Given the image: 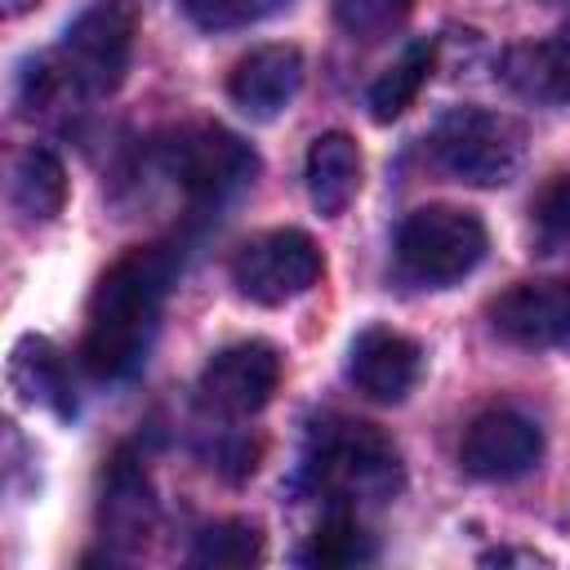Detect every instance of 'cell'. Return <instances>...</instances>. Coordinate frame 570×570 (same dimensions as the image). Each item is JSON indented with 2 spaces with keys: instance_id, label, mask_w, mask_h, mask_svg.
<instances>
[{
  "instance_id": "cell-1",
  "label": "cell",
  "mask_w": 570,
  "mask_h": 570,
  "mask_svg": "<svg viewBox=\"0 0 570 570\" xmlns=\"http://www.w3.org/2000/svg\"><path fill=\"white\" fill-rule=\"evenodd\" d=\"M174 272H178V254L169 245L125 249L102 272V281L94 285V298L85 312V338H80V361L94 379H125L147 361Z\"/></svg>"
},
{
  "instance_id": "cell-2",
  "label": "cell",
  "mask_w": 570,
  "mask_h": 570,
  "mask_svg": "<svg viewBox=\"0 0 570 570\" xmlns=\"http://www.w3.org/2000/svg\"><path fill=\"white\" fill-rule=\"evenodd\" d=\"M303 485L330 508L383 503L401 490V454L387 432L365 419L325 414L307 428L303 445Z\"/></svg>"
},
{
  "instance_id": "cell-3",
  "label": "cell",
  "mask_w": 570,
  "mask_h": 570,
  "mask_svg": "<svg viewBox=\"0 0 570 570\" xmlns=\"http://www.w3.org/2000/svg\"><path fill=\"white\" fill-rule=\"evenodd\" d=\"M530 151L525 125L508 111L490 107H450L432 134H428V156L432 165L468 187H503L521 174Z\"/></svg>"
},
{
  "instance_id": "cell-4",
  "label": "cell",
  "mask_w": 570,
  "mask_h": 570,
  "mask_svg": "<svg viewBox=\"0 0 570 570\" xmlns=\"http://www.w3.org/2000/svg\"><path fill=\"white\" fill-rule=\"evenodd\" d=\"M156 160H160L165 178H174V187L196 209H223L258 174L254 147L240 134L209 125V120H191V125L169 129L156 142Z\"/></svg>"
},
{
  "instance_id": "cell-5",
  "label": "cell",
  "mask_w": 570,
  "mask_h": 570,
  "mask_svg": "<svg viewBox=\"0 0 570 570\" xmlns=\"http://www.w3.org/2000/svg\"><path fill=\"white\" fill-rule=\"evenodd\" d=\"M485 223L472 209L459 205H419L414 214H405V223L396 227V272L410 285H454L463 281L481 258H485Z\"/></svg>"
},
{
  "instance_id": "cell-6",
  "label": "cell",
  "mask_w": 570,
  "mask_h": 570,
  "mask_svg": "<svg viewBox=\"0 0 570 570\" xmlns=\"http://www.w3.org/2000/svg\"><path fill=\"white\" fill-rule=\"evenodd\" d=\"M134 40H138V9L129 0H94L67 22L53 62L76 94L107 98L120 89L129 71Z\"/></svg>"
},
{
  "instance_id": "cell-7",
  "label": "cell",
  "mask_w": 570,
  "mask_h": 570,
  "mask_svg": "<svg viewBox=\"0 0 570 570\" xmlns=\"http://www.w3.org/2000/svg\"><path fill=\"white\" fill-rule=\"evenodd\" d=\"M325 272V258L316 240L298 227H276L263 236H249L232 254V281L249 303L281 307L298 294H307Z\"/></svg>"
},
{
  "instance_id": "cell-8",
  "label": "cell",
  "mask_w": 570,
  "mask_h": 570,
  "mask_svg": "<svg viewBox=\"0 0 570 570\" xmlns=\"http://www.w3.org/2000/svg\"><path fill=\"white\" fill-rule=\"evenodd\" d=\"M281 387V356L272 343L263 338H245L232 343L223 352H214L200 370V405L227 419H249L258 414Z\"/></svg>"
},
{
  "instance_id": "cell-9",
  "label": "cell",
  "mask_w": 570,
  "mask_h": 570,
  "mask_svg": "<svg viewBox=\"0 0 570 570\" xmlns=\"http://www.w3.org/2000/svg\"><path fill=\"white\" fill-rule=\"evenodd\" d=\"M499 338L525 352H570V281H517L490 303Z\"/></svg>"
},
{
  "instance_id": "cell-10",
  "label": "cell",
  "mask_w": 570,
  "mask_h": 570,
  "mask_svg": "<svg viewBox=\"0 0 570 570\" xmlns=\"http://www.w3.org/2000/svg\"><path fill=\"white\" fill-rule=\"evenodd\" d=\"M543 459V432L534 419L517 410H485L468 423L459 441V463L463 472L481 481H517Z\"/></svg>"
},
{
  "instance_id": "cell-11",
  "label": "cell",
  "mask_w": 570,
  "mask_h": 570,
  "mask_svg": "<svg viewBox=\"0 0 570 570\" xmlns=\"http://www.w3.org/2000/svg\"><path fill=\"white\" fill-rule=\"evenodd\" d=\"M419 374H423V347L410 334L387 330V325H370V330H361L352 338L347 379L370 401H383V405L405 401L414 392Z\"/></svg>"
},
{
  "instance_id": "cell-12",
  "label": "cell",
  "mask_w": 570,
  "mask_h": 570,
  "mask_svg": "<svg viewBox=\"0 0 570 570\" xmlns=\"http://www.w3.org/2000/svg\"><path fill=\"white\" fill-rule=\"evenodd\" d=\"M98 525H102V539L120 548H142L147 534L156 530V490H151L142 459L129 450H116L102 472Z\"/></svg>"
},
{
  "instance_id": "cell-13",
  "label": "cell",
  "mask_w": 570,
  "mask_h": 570,
  "mask_svg": "<svg viewBox=\"0 0 570 570\" xmlns=\"http://www.w3.org/2000/svg\"><path fill=\"white\" fill-rule=\"evenodd\" d=\"M298 85H303V53L294 45H258L232 67L227 98L249 120H272L294 102Z\"/></svg>"
},
{
  "instance_id": "cell-14",
  "label": "cell",
  "mask_w": 570,
  "mask_h": 570,
  "mask_svg": "<svg viewBox=\"0 0 570 570\" xmlns=\"http://www.w3.org/2000/svg\"><path fill=\"white\" fill-rule=\"evenodd\" d=\"M499 80L539 107H561L570 102V27L552 40H525L512 45L499 62Z\"/></svg>"
},
{
  "instance_id": "cell-15",
  "label": "cell",
  "mask_w": 570,
  "mask_h": 570,
  "mask_svg": "<svg viewBox=\"0 0 570 570\" xmlns=\"http://www.w3.org/2000/svg\"><path fill=\"white\" fill-rule=\"evenodd\" d=\"M303 178H307L312 209H316L321 218H338V214L352 205L356 187H361V151H356V142H352L343 129L321 134V138L307 147V169H303Z\"/></svg>"
},
{
  "instance_id": "cell-16",
  "label": "cell",
  "mask_w": 570,
  "mask_h": 570,
  "mask_svg": "<svg viewBox=\"0 0 570 570\" xmlns=\"http://www.w3.org/2000/svg\"><path fill=\"white\" fill-rule=\"evenodd\" d=\"M9 383L31 401V405H49L53 414H71L76 410V396H71V374L62 365V352L49 343V338H22L13 347V361H9Z\"/></svg>"
},
{
  "instance_id": "cell-17",
  "label": "cell",
  "mask_w": 570,
  "mask_h": 570,
  "mask_svg": "<svg viewBox=\"0 0 570 570\" xmlns=\"http://www.w3.org/2000/svg\"><path fill=\"white\" fill-rule=\"evenodd\" d=\"M9 196H13V209H18L27 223H49V218H58L62 205H67V169H62V160H58L49 147H27V151H18L13 174H9Z\"/></svg>"
},
{
  "instance_id": "cell-18",
  "label": "cell",
  "mask_w": 570,
  "mask_h": 570,
  "mask_svg": "<svg viewBox=\"0 0 570 570\" xmlns=\"http://www.w3.org/2000/svg\"><path fill=\"white\" fill-rule=\"evenodd\" d=\"M432 62H436V45H432V40H414V45H405V49H401V58H396V62H387V67H383V76L370 85V94H365L370 116H374L379 125H387V120L405 116V111L414 107L419 89L428 85Z\"/></svg>"
},
{
  "instance_id": "cell-19",
  "label": "cell",
  "mask_w": 570,
  "mask_h": 570,
  "mask_svg": "<svg viewBox=\"0 0 570 570\" xmlns=\"http://www.w3.org/2000/svg\"><path fill=\"white\" fill-rule=\"evenodd\" d=\"M298 561L321 566V570L361 566V561H374V539L365 534V525L356 521L352 508H330L321 517V525L307 534V548L298 552Z\"/></svg>"
},
{
  "instance_id": "cell-20",
  "label": "cell",
  "mask_w": 570,
  "mask_h": 570,
  "mask_svg": "<svg viewBox=\"0 0 570 570\" xmlns=\"http://www.w3.org/2000/svg\"><path fill=\"white\" fill-rule=\"evenodd\" d=\"M254 561H263V525L249 517H223L205 525L191 543V566L205 570H240Z\"/></svg>"
},
{
  "instance_id": "cell-21",
  "label": "cell",
  "mask_w": 570,
  "mask_h": 570,
  "mask_svg": "<svg viewBox=\"0 0 570 570\" xmlns=\"http://www.w3.org/2000/svg\"><path fill=\"white\" fill-rule=\"evenodd\" d=\"M530 227L543 254H557L570 245V174H557L539 187V196L530 200Z\"/></svg>"
},
{
  "instance_id": "cell-22",
  "label": "cell",
  "mask_w": 570,
  "mask_h": 570,
  "mask_svg": "<svg viewBox=\"0 0 570 570\" xmlns=\"http://www.w3.org/2000/svg\"><path fill=\"white\" fill-rule=\"evenodd\" d=\"M410 4L414 0H334V18H338V27L347 36L379 40L410 13Z\"/></svg>"
},
{
  "instance_id": "cell-23",
  "label": "cell",
  "mask_w": 570,
  "mask_h": 570,
  "mask_svg": "<svg viewBox=\"0 0 570 570\" xmlns=\"http://www.w3.org/2000/svg\"><path fill=\"white\" fill-rule=\"evenodd\" d=\"M281 4H289V0H183L187 18H191L200 31H236V27L263 22V18L276 13Z\"/></svg>"
},
{
  "instance_id": "cell-24",
  "label": "cell",
  "mask_w": 570,
  "mask_h": 570,
  "mask_svg": "<svg viewBox=\"0 0 570 570\" xmlns=\"http://www.w3.org/2000/svg\"><path fill=\"white\" fill-rule=\"evenodd\" d=\"M485 561H525V566H548V557L543 552H521V548H499V552H485Z\"/></svg>"
},
{
  "instance_id": "cell-25",
  "label": "cell",
  "mask_w": 570,
  "mask_h": 570,
  "mask_svg": "<svg viewBox=\"0 0 570 570\" xmlns=\"http://www.w3.org/2000/svg\"><path fill=\"white\" fill-rule=\"evenodd\" d=\"M40 0H4V18H22L27 9H36Z\"/></svg>"
}]
</instances>
